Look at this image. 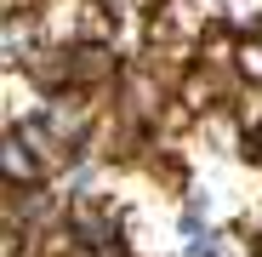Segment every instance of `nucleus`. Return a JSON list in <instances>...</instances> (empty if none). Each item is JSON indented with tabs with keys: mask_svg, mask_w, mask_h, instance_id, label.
Masks as SVG:
<instances>
[{
	"mask_svg": "<svg viewBox=\"0 0 262 257\" xmlns=\"http://www.w3.org/2000/svg\"><path fill=\"white\" fill-rule=\"evenodd\" d=\"M239 69L251 80H262V40H251V46H239Z\"/></svg>",
	"mask_w": 262,
	"mask_h": 257,
	"instance_id": "nucleus-2",
	"label": "nucleus"
},
{
	"mask_svg": "<svg viewBox=\"0 0 262 257\" xmlns=\"http://www.w3.org/2000/svg\"><path fill=\"white\" fill-rule=\"evenodd\" d=\"M6 177H34V154H29V143H23V132H12L6 137Z\"/></svg>",
	"mask_w": 262,
	"mask_h": 257,
	"instance_id": "nucleus-1",
	"label": "nucleus"
},
{
	"mask_svg": "<svg viewBox=\"0 0 262 257\" xmlns=\"http://www.w3.org/2000/svg\"><path fill=\"white\" fill-rule=\"evenodd\" d=\"M108 6H120V12H143V6H154V0H108Z\"/></svg>",
	"mask_w": 262,
	"mask_h": 257,
	"instance_id": "nucleus-3",
	"label": "nucleus"
}]
</instances>
